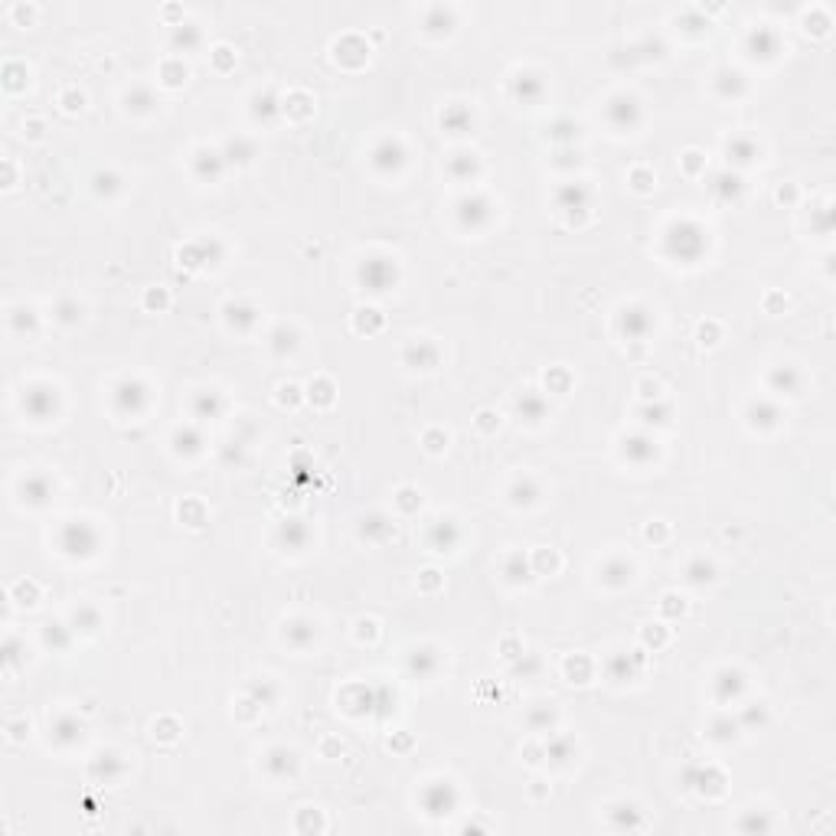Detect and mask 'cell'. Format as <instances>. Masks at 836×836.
Wrapping results in <instances>:
<instances>
[{
    "label": "cell",
    "instance_id": "obj_1",
    "mask_svg": "<svg viewBox=\"0 0 836 836\" xmlns=\"http://www.w3.org/2000/svg\"><path fill=\"white\" fill-rule=\"evenodd\" d=\"M59 546L69 556H92L98 549V533H95V526H88L86 519H72V523L62 526Z\"/></svg>",
    "mask_w": 836,
    "mask_h": 836
},
{
    "label": "cell",
    "instance_id": "obj_2",
    "mask_svg": "<svg viewBox=\"0 0 836 836\" xmlns=\"http://www.w3.org/2000/svg\"><path fill=\"white\" fill-rule=\"evenodd\" d=\"M666 245H670V252H673L680 262H693V258L703 252L705 239H703V233H699V225L680 223V225H673V229L666 233Z\"/></svg>",
    "mask_w": 836,
    "mask_h": 836
},
{
    "label": "cell",
    "instance_id": "obj_3",
    "mask_svg": "<svg viewBox=\"0 0 836 836\" xmlns=\"http://www.w3.org/2000/svg\"><path fill=\"white\" fill-rule=\"evenodd\" d=\"M56 405H59V395L53 386H30L24 395V412L36 422H46L49 415H56Z\"/></svg>",
    "mask_w": 836,
    "mask_h": 836
},
{
    "label": "cell",
    "instance_id": "obj_4",
    "mask_svg": "<svg viewBox=\"0 0 836 836\" xmlns=\"http://www.w3.org/2000/svg\"><path fill=\"white\" fill-rule=\"evenodd\" d=\"M360 281H363L369 291H389L395 281V265L389 262V258H369V262H363V268H360Z\"/></svg>",
    "mask_w": 836,
    "mask_h": 836
},
{
    "label": "cell",
    "instance_id": "obj_5",
    "mask_svg": "<svg viewBox=\"0 0 836 836\" xmlns=\"http://www.w3.org/2000/svg\"><path fill=\"white\" fill-rule=\"evenodd\" d=\"M457 804V794L448 781H434L422 790V807H425L432 817H442V813H451Z\"/></svg>",
    "mask_w": 836,
    "mask_h": 836
},
{
    "label": "cell",
    "instance_id": "obj_6",
    "mask_svg": "<svg viewBox=\"0 0 836 836\" xmlns=\"http://www.w3.org/2000/svg\"><path fill=\"white\" fill-rule=\"evenodd\" d=\"M369 163H372V170H379V173H392V170H399V167L405 163V151H402V144H399V141H392V138L379 141V144L372 148V154H369Z\"/></svg>",
    "mask_w": 836,
    "mask_h": 836
},
{
    "label": "cell",
    "instance_id": "obj_7",
    "mask_svg": "<svg viewBox=\"0 0 836 836\" xmlns=\"http://www.w3.org/2000/svg\"><path fill=\"white\" fill-rule=\"evenodd\" d=\"M144 402H148V386L138 379H124L115 386V409L118 412H141L144 409Z\"/></svg>",
    "mask_w": 836,
    "mask_h": 836
},
{
    "label": "cell",
    "instance_id": "obj_8",
    "mask_svg": "<svg viewBox=\"0 0 836 836\" xmlns=\"http://www.w3.org/2000/svg\"><path fill=\"white\" fill-rule=\"evenodd\" d=\"M651 330H653V317H651V310H647V307L634 304V307H624V310H621V333H624V337H631V340H641V337H647Z\"/></svg>",
    "mask_w": 836,
    "mask_h": 836
},
{
    "label": "cell",
    "instance_id": "obj_9",
    "mask_svg": "<svg viewBox=\"0 0 836 836\" xmlns=\"http://www.w3.org/2000/svg\"><path fill=\"white\" fill-rule=\"evenodd\" d=\"M457 216H461V223H464L467 229H480V225L490 223L494 209H490L487 196H467V200L457 203Z\"/></svg>",
    "mask_w": 836,
    "mask_h": 836
},
{
    "label": "cell",
    "instance_id": "obj_10",
    "mask_svg": "<svg viewBox=\"0 0 836 836\" xmlns=\"http://www.w3.org/2000/svg\"><path fill=\"white\" fill-rule=\"evenodd\" d=\"M637 118H641V108H637L634 98H627V95L611 98V105H608V121H611L618 131H631L637 124Z\"/></svg>",
    "mask_w": 836,
    "mask_h": 836
},
{
    "label": "cell",
    "instance_id": "obj_11",
    "mask_svg": "<svg viewBox=\"0 0 836 836\" xmlns=\"http://www.w3.org/2000/svg\"><path fill=\"white\" fill-rule=\"evenodd\" d=\"M457 539H461V529H457L454 519H434L432 529H428V542H432L438 552L454 549Z\"/></svg>",
    "mask_w": 836,
    "mask_h": 836
},
{
    "label": "cell",
    "instance_id": "obj_12",
    "mask_svg": "<svg viewBox=\"0 0 836 836\" xmlns=\"http://www.w3.org/2000/svg\"><path fill=\"white\" fill-rule=\"evenodd\" d=\"M295 768H297V758H295V751H287V748H271L268 758H265V771H268L271 778H278V781L295 775Z\"/></svg>",
    "mask_w": 836,
    "mask_h": 836
},
{
    "label": "cell",
    "instance_id": "obj_13",
    "mask_svg": "<svg viewBox=\"0 0 836 836\" xmlns=\"http://www.w3.org/2000/svg\"><path fill=\"white\" fill-rule=\"evenodd\" d=\"M20 494H24L26 504H46L49 496H53V480L43 477V474H30V477L20 484Z\"/></svg>",
    "mask_w": 836,
    "mask_h": 836
},
{
    "label": "cell",
    "instance_id": "obj_14",
    "mask_svg": "<svg viewBox=\"0 0 836 836\" xmlns=\"http://www.w3.org/2000/svg\"><path fill=\"white\" fill-rule=\"evenodd\" d=\"M405 363L415 366V369H432V366L438 363V347L428 343V340L409 343V350H405Z\"/></svg>",
    "mask_w": 836,
    "mask_h": 836
},
{
    "label": "cell",
    "instance_id": "obj_15",
    "mask_svg": "<svg viewBox=\"0 0 836 836\" xmlns=\"http://www.w3.org/2000/svg\"><path fill=\"white\" fill-rule=\"evenodd\" d=\"M742 686H745V680H742V673H738V670H722V673L715 676V683H713L715 696H719L722 703L735 699L738 693H742Z\"/></svg>",
    "mask_w": 836,
    "mask_h": 836
},
{
    "label": "cell",
    "instance_id": "obj_16",
    "mask_svg": "<svg viewBox=\"0 0 836 836\" xmlns=\"http://www.w3.org/2000/svg\"><path fill=\"white\" fill-rule=\"evenodd\" d=\"M307 539H310V529L304 526L301 519H285V523H281V542H285L291 552L304 549V546H307Z\"/></svg>",
    "mask_w": 836,
    "mask_h": 836
},
{
    "label": "cell",
    "instance_id": "obj_17",
    "mask_svg": "<svg viewBox=\"0 0 836 836\" xmlns=\"http://www.w3.org/2000/svg\"><path fill=\"white\" fill-rule=\"evenodd\" d=\"M223 167H225L223 154H213V151H200V154L193 157V170L200 173V180H209V183L223 173Z\"/></svg>",
    "mask_w": 836,
    "mask_h": 836
},
{
    "label": "cell",
    "instance_id": "obj_18",
    "mask_svg": "<svg viewBox=\"0 0 836 836\" xmlns=\"http://www.w3.org/2000/svg\"><path fill=\"white\" fill-rule=\"evenodd\" d=\"M285 641H291L295 647H310V643L317 641V627L310 624V621L297 618V621H291V624H285Z\"/></svg>",
    "mask_w": 836,
    "mask_h": 836
},
{
    "label": "cell",
    "instance_id": "obj_19",
    "mask_svg": "<svg viewBox=\"0 0 836 836\" xmlns=\"http://www.w3.org/2000/svg\"><path fill=\"white\" fill-rule=\"evenodd\" d=\"M559 206L562 209H585L588 206V200H591V193H588V186L585 183H566L562 190H559Z\"/></svg>",
    "mask_w": 836,
    "mask_h": 836
},
{
    "label": "cell",
    "instance_id": "obj_20",
    "mask_svg": "<svg viewBox=\"0 0 836 836\" xmlns=\"http://www.w3.org/2000/svg\"><path fill=\"white\" fill-rule=\"evenodd\" d=\"M748 46H751V56H761V59H771V56L778 53V36L771 30H765V26H758V30L748 36Z\"/></svg>",
    "mask_w": 836,
    "mask_h": 836
},
{
    "label": "cell",
    "instance_id": "obj_21",
    "mask_svg": "<svg viewBox=\"0 0 836 836\" xmlns=\"http://www.w3.org/2000/svg\"><path fill=\"white\" fill-rule=\"evenodd\" d=\"M653 454H657V448H653L647 438H641V434L624 442V457L631 464H647V461H653Z\"/></svg>",
    "mask_w": 836,
    "mask_h": 836
},
{
    "label": "cell",
    "instance_id": "obj_22",
    "mask_svg": "<svg viewBox=\"0 0 836 836\" xmlns=\"http://www.w3.org/2000/svg\"><path fill=\"white\" fill-rule=\"evenodd\" d=\"M546 399H542L539 392H526L523 399L516 402V412H519V418H526V422H542L546 418Z\"/></svg>",
    "mask_w": 836,
    "mask_h": 836
},
{
    "label": "cell",
    "instance_id": "obj_23",
    "mask_svg": "<svg viewBox=\"0 0 836 836\" xmlns=\"http://www.w3.org/2000/svg\"><path fill=\"white\" fill-rule=\"evenodd\" d=\"M193 412H196V418H216L219 412H223V399H219V392H213V389L196 392L193 395Z\"/></svg>",
    "mask_w": 836,
    "mask_h": 836
},
{
    "label": "cell",
    "instance_id": "obj_24",
    "mask_svg": "<svg viewBox=\"0 0 836 836\" xmlns=\"http://www.w3.org/2000/svg\"><path fill=\"white\" fill-rule=\"evenodd\" d=\"M53 738L59 745L78 742V738H82V722L72 719V715H59V719H56V725H53Z\"/></svg>",
    "mask_w": 836,
    "mask_h": 836
},
{
    "label": "cell",
    "instance_id": "obj_25",
    "mask_svg": "<svg viewBox=\"0 0 836 836\" xmlns=\"http://www.w3.org/2000/svg\"><path fill=\"white\" fill-rule=\"evenodd\" d=\"M542 78L539 76H516L513 78V92H516V98H523L529 105V101H539L542 98Z\"/></svg>",
    "mask_w": 836,
    "mask_h": 836
},
{
    "label": "cell",
    "instance_id": "obj_26",
    "mask_svg": "<svg viewBox=\"0 0 836 836\" xmlns=\"http://www.w3.org/2000/svg\"><path fill=\"white\" fill-rule=\"evenodd\" d=\"M409 666H412V673H418V676H432L434 670H438V653H434L432 647H418V651H412Z\"/></svg>",
    "mask_w": 836,
    "mask_h": 836
},
{
    "label": "cell",
    "instance_id": "obj_27",
    "mask_svg": "<svg viewBox=\"0 0 836 836\" xmlns=\"http://www.w3.org/2000/svg\"><path fill=\"white\" fill-rule=\"evenodd\" d=\"M771 386H775L778 392H797L800 389V372L794 369V366H778V369L771 372Z\"/></svg>",
    "mask_w": 836,
    "mask_h": 836
},
{
    "label": "cell",
    "instance_id": "obj_28",
    "mask_svg": "<svg viewBox=\"0 0 836 836\" xmlns=\"http://www.w3.org/2000/svg\"><path fill=\"white\" fill-rule=\"evenodd\" d=\"M121 771H124V761L118 758V755H111V751H108V755H98V761H95V775H98L105 784L115 781Z\"/></svg>",
    "mask_w": 836,
    "mask_h": 836
},
{
    "label": "cell",
    "instance_id": "obj_29",
    "mask_svg": "<svg viewBox=\"0 0 836 836\" xmlns=\"http://www.w3.org/2000/svg\"><path fill=\"white\" fill-rule=\"evenodd\" d=\"M601 578L608 581V585H624V581H631V562H624V559H611V562H604Z\"/></svg>",
    "mask_w": 836,
    "mask_h": 836
},
{
    "label": "cell",
    "instance_id": "obj_30",
    "mask_svg": "<svg viewBox=\"0 0 836 836\" xmlns=\"http://www.w3.org/2000/svg\"><path fill=\"white\" fill-rule=\"evenodd\" d=\"M248 157H255V148H252L245 138L229 141V144H225V151H223V160L225 163H245Z\"/></svg>",
    "mask_w": 836,
    "mask_h": 836
},
{
    "label": "cell",
    "instance_id": "obj_31",
    "mask_svg": "<svg viewBox=\"0 0 836 836\" xmlns=\"http://www.w3.org/2000/svg\"><path fill=\"white\" fill-rule=\"evenodd\" d=\"M442 124L448 128V131L461 134V131H467V128H471V111L461 108V105H451V108L442 115Z\"/></svg>",
    "mask_w": 836,
    "mask_h": 836
},
{
    "label": "cell",
    "instance_id": "obj_32",
    "mask_svg": "<svg viewBox=\"0 0 836 836\" xmlns=\"http://www.w3.org/2000/svg\"><path fill=\"white\" fill-rule=\"evenodd\" d=\"M728 157L735 163H751L758 157V148H755L748 138H735V141H728Z\"/></svg>",
    "mask_w": 836,
    "mask_h": 836
},
{
    "label": "cell",
    "instance_id": "obj_33",
    "mask_svg": "<svg viewBox=\"0 0 836 836\" xmlns=\"http://www.w3.org/2000/svg\"><path fill=\"white\" fill-rule=\"evenodd\" d=\"M173 444H177V451H183V454H193V451H200L203 434L196 432V428H177V434H173Z\"/></svg>",
    "mask_w": 836,
    "mask_h": 836
},
{
    "label": "cell",
    "instance_id": "obj_34",
    "mask_svg": "<svg viewBox=\"0 0 836 836\" xmlns=\"http://www.w3.org/2000/svg\"><path fill=\"white\" fill-rule=\"evenodd\" d=\"M389 533H392V523L382 513H372L363 519V536H369V539H386Z\"/></svg>",
    "mask_w": 836,
    "mask_h": 836
},
{
    "label": "cell",
    "instance_id": "obj_35",
    "mask_svg": "<svg viewBox=\"0 0 836 836\" xmlns=\"http://www.w3.org/2000/svg\"><path fill=\"white\" fill-rule=\"evenodd\" d=\"M713 190L722 196V200H735L738 193H742V180L735 177V173H719L713 183Z\"/></svg>",
    "mask_w": 836,
    "mask_h": 836
},
{
    "label": "cell",
    "instance_id": "obj_36",
    "mask_svg": "<svg viewBox=\"0 0 836 836\" xmlns=\"http://www.w3.org/2000/svg\"><path fill=\"white\" fill-rule=\"evenodd\" d=\"M271 347H275L278 357H285V353H291V350L297 347V333L291 330V327H278V330L271 333Z\"/></svg>",
    "mask_w": 836,
    "mask_h": 836
},
{
    "label": "cell",
    "instance_id": "obj_37",
    "mask_svg": "<svg viewBox=\"0 0 836 836\" xmlns=\"http://www.w3.org/2000/svg\"><path fill=\"white\" fill-rule=\"evenodd\" d=\"M225 317H229V324L239 327V330H248V327L255 324V310L252 307H242V304H229L225 307Z\"/></svg>",
    "mask_w": 836,
    "mask_h": 836
},
{
    "label": "cell",
    "instance_id": "obj_38",
    "mask_svg": "<svg viewBox=\"0 0 836 836\" xmlns=\"http://www.w3.org/2000/svg\"><path fill=\"white\" fill-rule=\"evenodd\" d=\"M748 415H751V425H761V428H768V425H775L778 422V409L775 405H768V402H755L748 409Z\"/></svg>",
    "mask_w": 836,
    "mask_h": 836
},
{
    "label": "cell",
    "instance_id": "obj_39",
    "mask_svg": "<svg viewBox=\"0 0 836 836\" xmlns=\"http://www.w3.org/2000/svg\"><path fill=\"white\" fill-rule=\"evenodd\" d=\"M448 167H451L454 177H464V180H471L474 173H477V160H474V154H454Z\"/></svg>",
    "mask_w": 836,
    "mask_h": 836
},
{
    "label": "cell",
    "instance_id": "obj_40",
    "mask_svg": "<svg viewBox=\"0 0 836 836\" xmlns=\"http://www.w3.org/2000/svg\"><path fill=\"white\" fill-rule=\"evenodd\" d=\"M713 562H705V559H696L693 566L686 569V578L693 581V585H705V581H713Z\"/></svg>",
    "mask_w": 836,
    "mask_h": 836
},
{
    "label": "cell",
    "instance_id": "obj_41",
    "mask_svg": "<svg viewBox=\"0 0 836 836\" xmlns=\"http://www.w3.org/2000/svg\"><path fill=\"white\" fill-rule=\"evenodd\" d=\"M536 496H539V490H536L533 480H516L510 490V500L513 504H533Z\"/></svg>",
    "mask_w": 836,
    "mask_h": 836
},
{
    "label": "cell",
    "instance_id": "obj_42",
    "mask_svg": "<svg viewBox=\"0 0 836 836\" xmlns=\"http://www.w3.org/2000/svg\"><path fill=\"white\" fill-rule=\"evenodd\" d=\"M715 88H719L722 95H732V98H735V95L745 92V82H742V76H738V72H722L719 82H715Z\"/></svg>",
    "mask_w": 836,
    "mask_h": 836
},
{
    "label": "cell",
    "instance_id": "obj_43",
    "mask_svg": "<svg viewBox=\"0 0 836 836\" xmlns=\"http://www.w3.org/2000/svg\"><path fill=\"white\" fill-rule=\"evenodd\" d=\"M735 735H738V722L735 719L722 715V719L713 722V738L715 742H728V738H735Z\"/></svg>",
    "mask_w": 836,
    "mask_h": 836
},
{
    "label": "cell",
    "instance_id": "obj_44",
    "mask_svg": "<svg viewBox=\"0 0 836 836\" xmlns=\"http://www.w3.org/2000/svg\"><path fill=\"white\" fill-rule=\"evenodd\" d=\"M546 755H549L552 761H559V765H562V761L572 758V742H569V738H552V742L546 745Z\"/></svg>",
    "mask_w": 836,
    "mask_h": 836
},
{
    "label": "cell",
    "instance_id": "obj_45",
    "mask_svg": "<svg viewBox=\"0 0 836 836\" xmlns=\"http://www.w3.org/2000/svg\"><path fill=\"white\" fill-rule=\"evenodd\" d=\"M200 43V33H196V26H190V24H180L177 26V33H173V46H180V49H190V46H196Z\"/></svg>",
    "mask_w": 836,
    "mask_h": 836
},
{
    "label": "cell",
    "instance_id": "obj_46",
    "mask_svg": "<svg viewBox=\"0 0 836 836\" xmlns=\"http://www.w3.org/2000/svg\"><path fill=\"white\" fill-rule=\"evenodd\" d=\"M252 696H255V703L271 705L275 699H278V689H275V683H271V680H262V683H255V686H252Z\"/></svg>",
    "mask_w": 836,
    "mask_h": 836
},
{
    "label": "cell",
    "instance_id": "obj_47",
    "mask_svg": "<svg viewBox=\"0 0 836 836\" xmlns=\"http://www.w3.org/2000/svg\"><path fill=\"white\" fill-rule=\"evenodd\" d=\"M504 572H506V578H510V581H526V578H529V566H526V559H523V556H513L510 562H506V569H504Z\"/></svg>",
    "mask_w": 836,
    "mask_h": 836
},
{
    "label": "cell",
    "instance_id": "obj_48",
    "mask_svg": "<svg viewBox=\"0 0 836 836\" xmlns=\"http://www.w3.org/2000/svg\"><path fill=\"white\" fill-rule=\"evenodd\" d=\"M72 624L82 627V631H95V627H98V611H95V608H78Z\"/></svg>",
    "mask_w": 836,
    "mask_h": 836
},
{
    "label": "cell",
    "instance_id": "obj_49",
    "mask_svg": "<svg viewBox=\"0 0 836 836\" xmlns=\"http://www.w3.org/2000/svg\"><path fill=\"white\" fill-rule=\"evenodd\" d=\"M46 643L49 647H56V651H66V647H69V634L62 631V624H49L46 627Z\"/></svg>",
    "mask_w": 836,
    "mask_h": 836
},
{
    "label": "cell",
    "instance_id": "obj_50",
    "mask_svg": "<svg viewBox=\"0 0 836 836\" xmlns=\"http://www.w3.org/2000/svg\"><path fill=\"white\" fill-rule=\"evenodd\" d=\"M608 670H611L614 680H627V676L634 673V666H631V660L624 657V653H618V657H611V663H608Z\"/></svg>",
    "mask_w": 836,
    "mask_h": 836
},
{
    "label": "cell",
    "instance_id": "obj_51",
    "mask_svg": "<svg viewBox=\"0 0 836 836\" xmlns=\"http://www.w3.org/2000/svg\"><path fill=\"white\" fill-rule=\"evenodd\" d=\"M151 105H154V98H151L148 88H134V92L128 95V108H134V111H148Z\"/></svg>",
    "mask_w": 836,
    "mask_h": 836
},
{
    "label": "cell",
    "instance_id": "obj_52",
    "mask_svg": "<svg viewBox=\"0 0 836 836\" xmlns=\"http://www.w3.org/2000/svg\"><path fill=\"white\" fill-rule=\"evenodd\" d=\"M56 317H59L62 324H76V320L82 317V307H78L76 301H62L59 307H56Z\"/></svg>",
    "mask_w": 836,
    "mask_h": 836
},
{
    "label": "cell",
    "instance_id": "obj_53",
    "mask_svg": "<svg viewBox=\"0 0 836 836\" xmlns=\"http://www.w3.org/2000/svg\"><path fill=\"white\" fill-rule=\"evenodd\" d=\"M448 24H451V14H444L442 7H434L432 16H428V30H448Z\"/></svg>",
    "mask_w": 836,
    "mask_h": 836
},
{
    "label": "cell",
    "instance_id": "obj_54",
    "mask_svg": "<svg viewBox=\"0 0 836 836\" xmlns=\"http://www.w3.org/2000/svg\"><path fill=\"white\" fill-rule=\"evenodd\" d=\"M529 725H533V728H546V725H552V709H549V705L536 709V713L529 715Z\"/></svg>",
    "mask_w": 836,
    "mask_h": 836
},
{
    "label": "cell",
    "instance_id": "obj_55",
    "mask_svg": "<svg viewBox=\"0 0 836 836\" xmlns=\"http://www.w3.org/2000/svg\"><path fill=\"white\" fill-rule=\"evenodd\" d=\"M95 183H98V193H111V190H118V177H111V173H98Z\"/></svg>",
    "mask_w": 836,
    "mask_h": 836
},
{
    "label": "cell",
    "instance_id": "obj_56",
    "mask_svg": "<svg viewBox=\"0 0 836 836\" xmlns=\"http://www.w3.org/2000/svg\"><path fill=\"white\" fill-rule=\"evenodd\" d=\"M765 719H768V715H765V705H758V709L751 705L748 713L742 715V722H758V725H765Z\"/></svg>",
    "mask_w": 836,
    "mask_h": 836
},
{
    "label": "cell",
    "instance_id": "obj_57",
    "mask_svg": "<svg viewBox=\"0 0 836 836\" xmlns=\"http://www.w3.org/2000/svg\"><path fill=\"white\" fill-rule=\"evenodd\" d=\"M569 131H572V124H569V121H559V124H556V131H552V134H556V138H572Z\"/></svg>",
    "mask_w": 836,
    "mask_h": 836
}]
</instances>
